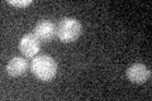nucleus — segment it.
Returning <instances> with one entry per match:
<instances>
[{
  "label": "nucleus",
  "mask_w": 152,
  "mask_h": 101,
  "mask_svg": "<svg viewBox=\"0 0 152 101\" xmlns=\"http://www.w3.org/2000/svg\"><path fill=\"white\" fill-rule=\"evenodd\" d=\"M31 70L38 80L48 82L57 73V62L51 56H37L32 61Z\"/></svg>",
  "instance_id": "f257e3e1"
},
{
  "label": "nucleus",
  "mask_w": 152,
  "mask_h": 101,
  "mask_svg": "<svg viewBox=\"0 0 152 101\" xmlns=\"http://www.w3.org/2000/svg\"><path fill=\"white\" fill-rule=\"evenodd\" d=\"M81 34V24L75 18H64L56 27V36L62 43L75 42Z\"/></svg>",
  "instance_id": "f03ea898"
},
{
  "label": "nucleus",
  "mask_w": 152,
  "mask_h": 101,
  "mask_svg": "<svg viewBox=\"0 0 152 101\" xmlns=\"http://www.w3.org/2000/svg\"><path fill=\"white\" fill-rule=\"evenodd\" d=\"M41 49V41L34 33H28L23 36L19 42V51L26 58H33Z\"/></svg>",
  "instance_id": "7ed1b4c3"
},
{
  "label": "nucleus",
  "mask_w": 152,
  "mask_h": 101,
  "mask_svg": "<svg viewBox=\"0 0 152 101\" xmlns=\"http://www.w3.org/2000/svg\"><path fill=\"white\" fill-rule=\"evenodd\" d=\"M150 77H151V71L143 63H134L127 70V78L132 84L142 85L146 81H148Z\"/></svg>",
  "instance_id": "20e7f679"
},
{
  "label": "nucleus",
  "mask_w": 152,
  "mask_h": 101,
  "mask_svg": "<svg viewBox=\"0 0 152 101\" xmlns=\"http://www.w3.org/2000/svg\"><path fill=\"white\" fill-rule=\"evenodd\" d=\"M34 34L42 42H51L56 36V24L48 19H42L34 27Z\"/></svg>",
  "instance_id": "39448f33"
},
{
  "label": "nucleus",
  "mask_w": 152,
  "mask_h": 101,
  "mask_svg": "<svg viewBox=\"0 0 152 101\" xmlns=\"http://www.w3.org/2000/svg\"><path fill=\"white\" fill-rule=\"evenodd\" d=\"M28 70V62L23 57H14L8 62L7 71L9 76L12 77H19V76L24 75Z\"/></svg>",
  "instance_id": "423d86ee"
},
{
  "label": "nucleus",
  "mask_w": 152,
  "mask_h": 101,
  "mask_svg": "<svg viewBox=\"0 0 152 101\" xmlns=\"http://www.w3.org/2000/svg\"><path fill=\"white\" fill-rule=\"evenodd\" d=\"M10 5H14V7H18V8H27V7H29L31 4L33 3L32 0H22V1H19V0H9L8 1Z\"/></svg>",
  "instance_id": "0eeeda50"
}]
</instances>
